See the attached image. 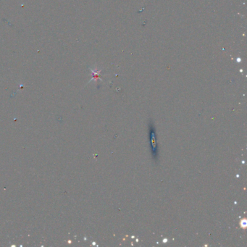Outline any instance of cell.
Instances as JSON below:
<instances>
[{
	"instance_id": "1",
	"label": "cell",
	"mask_w": 247,
	"mask_h": 247,
	"mask_svg": "<svg viewBox=\"0 0 247 247\" xmlns=\"http://www.w3.org/2000/svg\"><path fill=\"white\" fill-rule=\"evenodd\" d=\"M151 131V133H150V137H151V144L152 145V150L154 156L156 155L157 154V147H156V141H155V133L153 131L152 128L150 129Z\"/></svg>"
},
{
	"instance_id": "2",
	"label": "cell",
	"mask_w": 247,
	"mask_h": 247,
	"mask_svg": "<svg viewBox=\"0 0 247 247\" xmlns=\"http://www.w3.org/2000/svg\"><path fill=\"white\" fill-rule=\"evenodd\" d=\"M241 226L244 228H245L246 226V222L245 220H242L241 222Z\"/></svg>"
}]
</instances>
